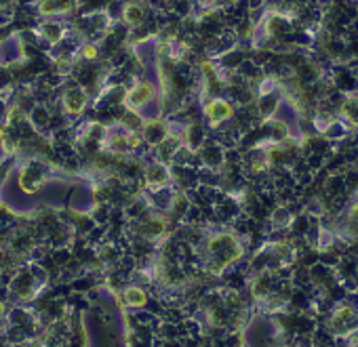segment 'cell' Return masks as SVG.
Returning a JSON list of instances; mask_svg holds the SVG:
<instances>
[{
	"mask_svg": "<svg viewBox=\"0 0 358 347\" xmlns=\"http://www.w3.org/2000/svg\"><path fill=\"white\" fill-rule=\"evenodd\" d=\"M202 112L213 125H217V122H224V120H230L234 116V106L226 99H211V101H207V106L202 108Z\"/></svg>",
	"mask_w": 358,
	"mask_h": 347,
	"instance_id": "6da1fadb",
	"label": "cell"
},
{
	"mask_svg": "<svg viewBox=\"0 0 358 347\" xmlns=\"http://www.w3.org/2000/svg\"><path fill=\"white\" fill-rule=\"evenodd\" d=\"M152 99H154V84H152V82L135 84L133 89L129 91V95H127V103L133 110H139V108L148 106Z\"/></svg>",
	"mask_w": 358,
	"mask_h": 347,
	"instance_id": "7a4b0ae2",
	"label": "cell"
},
{
	"mask_svg": "<svg viewBox=\"0 0 358 347\" xmlns=\"http://www.w3.org/2000/svg\"><path fill=\"white\" fill-rule=\"evenodd\" d=\"M84 103H87L84 93L80 89H74V91L67 93V97H65V112L67 114H80L84 110Z\"/></svg>",
	"mask_w": 358,
	"mask_h": 347,
	"instance_id": "3957f363",
	"label": "cell"
},
{
	"mask_svg": "<svg viewBox=\"0 0 358 347\" xmlns=\"http://www.w3.org/2000/svg\"><path fill=\"white\" fill-rule=\"evenodd\" d=\"M144 17H146V13H144V7H141V5H137V3L125 5V9H123V19H125V23H129V26H139V23L144 21Z\"/></svg>",
	"mask_w": 358,
	"mask_h": 347,
	"instance_id": "277c9868",
	"label": "cell"
},
{
	"mask_svg": "<svg viewBox=\"0 0 358 347\" xmlns=\"http://www.w3.org/2000/svg\"><path fill=\"white\" fill-rule=\"evenodd\" d=\"M80 55L84 57V59H97V46L95 44H84L82 48H80Z\"/></svg>",
	"mask_w": 358,
	"mask_h": 347,
	"instance_id": "ba28073f",
	"label": "cell"
},
{
	"mask_svg": "<svg viewBox=\"0 0 358 347\" xmlns=\"http://www.w3.org/2000/svg\"><path fill=\"white\" fill-rule=\"evenodd\" d=\"M40 13L46 15V17L59 13L57 11V0H42V3H40Z\"/></svg>",
	"mask_w": 358,
	"mask_h": 347,
	"instance_id": "52a82bcc",
	"label": "cell"
},
{
	"mask_svg": "<svg viewBox=\"0 0 358 347\" xmlns=\"http://www.w3.org/2000/svg\"><path fill=\"white\" fill-rule=\"evenodd\" d=\"M42 32H44L42 36H44V38H46V40H49L51 44H55V42H59V40H61V36H63V34H61V30H59V28H57L55 23H46V26L42 28Z\"/></svg>",
	"mask_w": 358,
	"mask_h": 347,
	"instance_id": "8992f818",
	"label": "cell"
},
{
	"mask_svg": "<svg viewBox=\"0 0 358 347\" xmlns=\"http://www.w3.org/2000/svg\"><path fill=\"white\" fill-rule=\"evenodd\" d=\"M125 299L131 307H144L148 303V294L139 286H131V288L125 290Z\"/></svg>",
	"mask_w": 358,
	"mask_h": 347,
	"instance_id": "5b68a950",
	"label": "cell"
}]
</instances>
